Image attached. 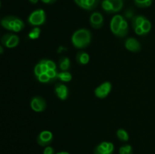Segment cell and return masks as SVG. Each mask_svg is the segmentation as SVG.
<instances>
[{
    "label": "cell",
    "mask_w": 155,
    "mask_h": 154,
    "mask_svg": "<svg viewBox=\"0 0 155 154\" xmlns=\"http://www.w3.org/2000/svg\"><path fill=\"white\" fill-rule=\"evenodd\" d=\"M38 144L42 146H47L53 141V134L49 131H42L36 138Z\"/></svg>",
    "instance_id": "277c9868"
},
{
    "label": "cell",
    "mask_w": 155,
    "mask_h": 154,
    "mask_svg": "<svg viewBox=\"0 0 155 154\" xmlns=\"http://www.w3.org/2000/svg\"><path fill=\"white\" fill-rule=\"evenodd\" d=\"M46 15L43 9H36L32 12L28 18V23L31 26H40L45 24Z\"/></svg>",
    "instance_id": "7a4b0ae2"
},
{
    "label": "cell",
    "mask_w": 155,
    "mask_h": 154,
    "mask_svg": "<svg viewBox=\"0 0 155 154\" xmlns=\"http://www.w3.org/2000/svg\"><path fill=\"white\" fill-rule=\"evenodd\" d=\"M54 91H55L58 98H60L62 101L66 100L68 97V94H69L68 87L63 83H57L54 86Z\"/></svg>",
    "instance_id": "ba28073f"
},
{
    "label": "cell",
    "mask_w": 155,
    "mask_h": 154,
    "mask_svg": "<svg viewBox=\"0 0 155 154\" xmlns=\"http://www.w3.org/2000/svg\"><path fill=\"white\" fill-rule=\"evenodd\" d=\"M101 6H102V8L104 9L106 12H107V13H113L112 5L108 0H104V1L102 2Z\"/></svg>",
    "instance_id": "7402d4cb"
},
{
    "label": "cell",
    "mask_w": 155,
    "mask_h": 154,
    "mask_svg": "<svg viewBox=\"0 0 155 154\" xmlns=\"http://www.w3.org/2000/svg\"><path fill=\"white\" fill-rule=\"evenodd\" d=\"M135 32H136V34H138V35H143V34H145V33H144L143 30H142V28L141 27H136V28L135 29Z\"/></svg>",
    "instance_id": "d6a6232c"
},
{
    "label": "cell",
    "mask_w": 155,
    "mask_h": 154,
    "mask_svg": "<svg viewBox=\"0 0 155 154\" xmlns=\"http://www.w3.org/2000/svg\"><path fill=\"white\" fill-rule=\"evenodd\" d=\"M1 42L5 47L12 48L19 44V37L13 33H7L2 37Z\"/></svg>",
    "instance_id": "3957f363"
},
{
    "label": "cell",
    "mask_w": 155,
    "mask_h": 154,
    "mask_svg": "<svg viewBox=\"0 0 155 154\" xmlns=\"http://www.w3.org/2000/svg\"><path fill=\"white\" fill-rule=\"evenodd\" d=\"M37 79L40 82H43V83H48V82H53L52 80L48 77V75H47L46 73H42L39 75Z\"/></svg>",
    "instance_id": "d4e9b609"
},
{
    "label": "cell",
    "mask_w": 155,
    "mask_h": 154,
    "mask_svg": "<svg viewBox=\"0 0 155 154\" xmlns=\"http://www.w3.org/2000/svg\"><path fill=\"white\" fill-rule=\"evenodd\" d=\"M17 17L6 16L1 20V25L8 30L13 31L14 26L15 24V20Z\"/></svg>",
    "instance_id": "8fae6325"
},
{
    "label": "cell",
    "mask_w": 155,
    "mask_h": 154,
    "mask_svg": "<svg viewBox=\"0 0 155 154\" xmlns=\"http://www.w3.org/2000/svg\"><path fill=\"white\" fill-rule=\"evenodd\" d=\"M90 25L94 29H100L104 24V18L102 14L99 12H94L92 14L89 19Z\"/></svg>",
    "instance_id": "52a82bcc"
},
{
    "label": "cell",
    "mask_w": 155,
    "mask_h": 154,
    "mask_svg": "<svg viewBox=\"0 0 155 154\" xmlns=\"http://www.w3.org/2000/svg\"><path fill=\"white\" fill-rule=\"evenodd\" d=\"M3 51H4V49H3V48H2V45H0V54H2Z\"/></svg>",
    "instance_id": "74e56055"
},
{
    "label": "cell",
    "mask_w": 155,
    "mask_h": 154,
    "mask_svg": "<svg viewBox=\"0 0 155 154\" xmlns=\"http://www.w3.org/2000/svg\"><path fill=\"white\" fill-rule=\"evenodd\" d=\"M112 5L113 8V13L118 12L123 8L124 6V2L123 0H108Z\"/></svg>",
    "instance_id": "5bb4252c"
},
{
    "label": "cell",
    "mask_w": 155,
    "mask_h": 154,
    "mask_svg": "<svg viewBox=\"0 0 155 154\" xmlns=\"http://www.w3.org/2000/svg\"><path fill=\"white\" fill-rule=\"evenodd\" d=\"M117 136L118 139L122 141L126 142L128 141L129 140V134L127 132V131L123 128H120V129H118L117 131Z\"/></svg>",
    "instance_id": "e0dca14e"
},
{
    "label": "cell",
    "mask_w": 155,
    "mask_h": 154,
    "mask_svg": "<svg viewBox=\"0 0 155 154\" xmlns=\"http://www.w3.org/2000/svg\"><path fill=\"white\" fill-rule=\"evenodd\" d=\"M56 154H70V153L68 152H58V153Z\"/></svg>",
    "instance_id": "f35d334b"
},
{
    "label": "cell",
    "mask_w": 155,
    "mask_h": 154,
    "mask_svg": "<svg viewBox=\"0 0 155 154\" xmlns=\"http://www.w3.org/2000/svg\"><path fill=\"white\" fill-rule=\"evenodd\" d=\"M141 27H142V30H143L144 33H145V34H147V33H149V31L151 30V22H150V21L146 18V19L145 20V21L143 22V24H142V25L141 26Z\"/></svg>",
    "instance_id": "cb8c5ba5"
},
{
    "label": "cell",
    "mask_w": 155,
    "mask_h": 154,
    "mask_svg": "<svg viewBox=\"0 0 155 154\" xmlns=\"http://www.w3.org/2000/svg\"><path fill=\"white\" fill-rule=\"evenodd\" d=\"M39 63H40L41 67H42V72H43V73H46L47 71L48 70V66H47L46 63H45V59H42V60H41L40 61H39Z\"/></svg>",
    "instance_id": "f546056e"
},
{
    "label": "cell",
    "mask_w": 155,
    "mask_h": 154,
    "mask_svg": "<svg viewBox=\"0 0 155 154\" xmlns=\"http://www.w3.org/2000/svg\"><path fill=\"white\" fill-rule=\"evenodd\" d=\"M99 0H88L87 1V8L88 10H92L95 8L98 4Z\"/></svg>",
    "instance_id": "4316f807"
},
{
    "label": "cell",
    "mask_w": 155,
    "mask_h": 154,
    "mask_svg": "<svg viewBox=\"0 0 155 154\" xmlns=\"http://www.w3.org/2000/svg\"><path fill=\"white\" fill-rule=\"evenodd\" d=\"M76 4L78 6H80V8H83V3H82V0H74Z\"/></svg>",
    "instance_id": "e575fe53"
},
{
    "label": "cell",
    "mask_w": 155,
    "mask_h": 154,
    "mask_svg": "<svg viewBox=\"0 0 155 154\" xmlns=\"http://www.w3.org/2000/svg\"><path fill=\"white\" fill-rule=\"evenodd\" d=\"M112 85L109 82H105L95 89V95L98 98H104L111 91Z\"/></svg>",
    "instance_id": "8992f818"
},
{
    "label": "cell",
    "mask_w": 155,
    "mask_h": 154,
    "mask_svg": "<svg viewBox=\"0 0 155 154\" xmlns=\"http://www.w3.org/2000/svg\"><path fill=\"white\" fill-rule=\"evenodd\" d=\"M153 0H134L135 5L139 8L149 7L152 4Z\"/></svg>",
    "instance_id": "ac0fdd59"
},
{
    "label": "cell",
    "mask_w": 155,
    "mask_h": 154,
    "mask_svg": "<svg viewBox=\"0 0 155 154\" xmlns=\"http://www.w3.org/2000/svg\"><path fill=\"white\" fill-rule=\"evenodd\" d=\"M145 19H146L145 17L141 16V15L133 17V19H132V26H133V28L135 30L136 27H141Z\"/></svg>",
    "instance_id": "9a60e30c"
},
{
    "label": "cell",
    "mask_w": 155,
    "mask_h": 154,
    "mask_svg": "<svg viewBox=\"0 0 155 154\" xmlns=\"http://www.w3.org/2000/svg\"><path fill=\"white\" fill-rule=\"evenodd\" d=\"M58 78L61 80L62 82H70L72 79V75L71 74V72H68V71H62V72H58Z\"/></svg>",
    "instance_id": "2e32d148"
},
{
    "label": "cell",
    "mask_w": 155,
    "mask_h": 154,
    "mask_svg": "<svg viewBox=\"0 0 155 154\" xmlns=\"http://www.w3.org/2000/svg\"><path fill=\"white\" fill-rule=\"evenodd\" d=\"M123 21H124V18L119 14L115 15L112 18L111 22H110V29H111L112 33L116 36H117L120 30V25Z\"/></svg>",
    "instance_id": "9c48e42d"
},
{
    "label": "cell",
    "mask_w": 155,
    "mask_h": 154,
    "mask_svg": "<svg viewBox=\"0 0 155 154\" xmlns=\"http://www.w3.org/2000/svg\"><path fill=\"white\" fill-rule=\"evenodd\" d=\"M43 154H54V148L49 146H45V149L43 151Z\"/></svg>",
    "instance_id": "4dcf8cb0"
},
{
    "label": "cell",
    "mask_w": 155,
    "mask_h": 154,
    "mask_svg": "<svg viewBox=\"0 0 155 154\" xmlns=\"http://www.w3.org/2000/svg\"><path fill=\"white\" fill-rule=\"evenodd\" d=\"M94 154H111L107 151V147H104L101 145L100 143L99 145L95 147V150H94Z\"/></svg>",
    "instance_id": "44dd1931"
},
{
    "label": "cell",
    "mask_w": 155,
    "mask_h": 154,
    "mask_svg": "<svg viewBox=\"0 0 155 154\" xmlns=\"http://www.w3.org/2000/svg\"><path fill=\"white\" fill-rule=\"evenodd\" d=\"M24 27V24L22 21H21L20 18H16V20H15V26H14L13 31L14 32H20L21 30H22Z\"/></svg>",
    "instance_id": "d6986e66"
},
{
    "label": "cell",
    "mask_w": 155,
    "mask_h": 154,
    "mask_svg": "<svg viewBox=\"0 0 155 154\" xmlns=\"http://www.w3.org/2000/svg\"><path fill=\"white\" fill-rule=\"evenodd\" d=\"M77 62L80 65H86L89 61V55L84 51H80L76 56Z\"/></svg>",
    "instance_id": "7c38bea8"
},
{
    "label": "cell",
    "mask_w": 155,
    "mask_h": 154,
    "mask_svg": "<svg viewBox=\"0 0 155 154\" xmlns=\"http://www.w3.org/2000/svg\"><path fill=\"white\" fill-rule=\"evenodd\" d=\"M30 107L34 111L42 112L46 108V102L43 98L40 96L33 97L30 101Z\"/></svg>",
    "instance_id": "5b68a950"
},
{
    "label": "cell",
    "mask_w": 155,
    "mask_h": 154,
    "mask_svg": "<svg viewBox=\"0 0 155 154\" xmlns=\"http://www.w3.org/2000/svg\"><path fill=\"white\" fill-rule=\"evenodd\" d=\"M45 63H46L47 66H48V69H55L57 68V66H56L55 63L53 62L52 60H48V59H45Z\"/></svg>",
    "instance_id": "f1b7e54d"
},
{
    "label": "cell",
    "mask_w": 155,
    "mask_h": 154,
    "mask_svg": "<svg viewBox=\"0 0 155 154\" xmlns=\"http://www.w3.org/2000/svg\"><path fill=\"white\" fill-rule=\"evenodd\" d=\"M91 33L86 29H80L77 30L72 36V43L77 48H86L90 44Z\"/></svg>",
    "instance_id": "6da1fadb"
},
{
    "label": "cell",
    "mask_w": 155,
    "mask_h": 154,
    "mask_svg": "<svg viewBox=\"0 0 155 154\" xmlns=\"http://www.w3.org/2000/svg\"><path fill=\"white\" fill-rule=\"evenodd\" d=\"M120 154H133V148L130 145H125L120 148Z\"/></svg>",
    "instance_id": "603a6c76"
},
{
    "label": "cell",
    "mask_w": 155,
    "mask_h": 154,
    "mask_svg": "<svg viewBox=\"0 0 155 154\" xmlns=\"http://www.w3.org/2000/svg\"><path fill=\"white\" fill-rule=\"evenodd\" d=\"M0 8H1V1H0Z\"/></svg>",
    "instance_id": "ab89813d"
},
{
    "label": "cell",
    "mask_w": 155,
    "mask_h": 154,
    "mask_svg": "<svg viewBox=\"0 0 155 154\" xmlns=\"http://www.w3.org/2000/svg\"><path fill=\"white\" fill-rule=\"evenodd\" d=\"M120 29H121V30H129V29H128V24H127V21H125V20H124V21H122V23H121Z\"/></svg>",
    "instance_id": "1f68e13d"
},
{
    "label": "cell",
    "mask_w": 155,
    "mask_h": 154,
    "mask_svg": "<svg viewBox=\"0 0 155 154\" xmlns=\"http://www.w3.org/2000/svg\"><path fill=\"white\" fill-rule=\"evenodd\" d=\"M133 13L132 11H127L126 12V16L127 17V18H131V17H133Z\"/></svg>",
    "instance_id": "d590c367"
},
{
    "label": "cell",
    "mask_w": 155,
    "mask_h": 154,
    "mask_svg": "<svg viewBox=\"0 0 155 154\" xmlns=\"http://www.w3.org/2000/svg\"><path fill=\"white\" fill-rule=\"evenodd\" d=\"M29 2L33 3V4H36V3H37L39 2V0H29Z\"/></svg>",
    "instance_id": "8d00e7d4"
},
{
    "label": "cell",
    "mask_w": 155,
    "mask_h": 154,
    "mask_svg": "<svg viewBox=\"0 0 155 154\" xmlns=\"http://www.w3.org/2000/svg\"><path fill=\"white\" fill-rule=\"evenodd\" d=\"M43 72H42V67H41V65L40 63H37V64L34 67V74L35 75H36V78H38V77L39 76V75H41V74H42Z\"/></svg>",
    "instance_id": "83f0119b"
},
{
    "label": "cell",
    "mask_w": 155,
    "mask_h": 154,
    "mask_svg": "<svg viewBox=\"0 0 155 154\" xmlns=\"http://www.w3.org/2000/svg\"><path fill=\"white\" fill-rule=\"evenodd\" d=\"M125 46L127 49L133 52H139L141 50V45L139 41L135 38H129L125 42Z\"/></svg>",
    "instance_id": "30bf717a"
},
{
    "label": "cell",
    "mask_w": 155,
    "mask_h": 154,
    "mask_svg": "<svg viewBox=\"0 0 155 154\" xmlns=\"http://www.w3.org/2000/svg\"><path fill=\"white\" fill-rule=\"evenodd\" d=\"M41 30L39 28V27H35L33 28L31 31L29 33V38L31 39H36L39 38V35H40Z\"/></svg>",
    "instance_id": "ffe728a7"
},
{
    "label": "cell",
    "mask_w": 155,
    "mask_h": 154,
    "mask_svg": "<svg viewBox=\"0 0 155 154\" xmlns=\"http://www.w3.org/2000/svg\"><path fill=\"white\" fill-rule=\"evenodd\" d=\"M70 65H71V61L68 57H63L59 60V66L61 70L68 71L70 69Z\"/></svg>",
    "instance_id": "4fadbf2b"
},
{
    "label": "cell",
    "mask_w": 155,
    "mask_h": 154,
    "mask_svg": "<svg viewBox=\"0 0 155 154\" xmlns=\"http://www.w3.org/2000/svg\"><path fill=\"white\" fill-rule=\"evenodd\" d=\"M46 74L53 82L55 81L57 79H58V72L55 69H48V70L47 71Z\"/></svg>",
    "instance_id": "484cf974"
},
{
    "label": "cell",
    "mask_w": 155,
    "mask_h": 154,
    "mask_svg": "<svg viewBox=\"0 0 155 154\" xmlns=\"http://www.w3.org/2000/svg\"><path fill=\"white\" fill-rule=\"evenodd\" d=\"M43 3H45V4H53V3L55 2L57 0H41Z\"/></svg>",
    "instance_id": "836d02e7"
}]
</instances>
